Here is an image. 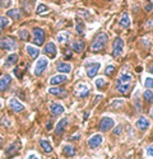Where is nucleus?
<instances>
[{
    "label": "nucleus",
    "instance_id": "39",
    "mask_svg": "<svg viewBox=\"0 0 153 159\" xmlns=\"http://www.w3.org/2000/svg\"><path fill=\"white\" fill-rule=\"evenodd\" d=\"M2 125H3V126H4V125H5V126H10V122H8V118H7L5 116L2 117Z\"/></svg>",
    "mask_w": 153,
    "mask_h": 159
},
{
    "label": "nucleus",
    "instance_id": "30",
    "mask_svg": "<svg viewBox=\"0 0 153 159\" xmlns=\"http://www.w3.org/2000/svg\"><path fill=\"white\" fill-rule=\"evenodd\" d=\"M69 37H70V33H69V32H61V33L58 34V41H59V42L68 41Z\"/></svg>",
    "mask_w": 153,
    "mask_h": 159
},
{
    "label": "nucleus",
    "instance_id": "38",
    "mask_svg": "<svg viewBox=\"0 0 153 159\" xmlns=\"http://www.w3.org/2000/svg\"><path fill=\"white\" fill-rule=\"evenodd\" d=\"M147 155L153 158V145H149V147L147 148Z\"/></svg>",
    "mask_w": 153,
    "mask_h": 159
},
{
    "label": "nucleus",
    "instance_id": "27",
    "mask_svg": "<svg viewBox=\"0 0 153 159\" xmlns=\"http://www.w3.org/2000/svg\"><path fill=\"white\" fill-rule=\"evenodd\" d=\"M17 61H18V55H17V54H12V55H9V56L7 57L5 66H7V68H8V66H12V65L17 64Z\"/></svg>",
    "mask_w": 153,
    "mask_h": 159
},
{
    "label": "nucleus",
    "instance_id": "51",
    "mask_svg": "<svg viewBox=\"0 0 153 159\" xmlns=\"http://www.w3.org/2000/svg\"><path fill=\"white\" fill-rule=\"evenodd\" d=\"M0 143H2V138H0Z\"/></svg>",
    "mask_w": 153,
    "mask_h": 159
},
{
    "label": "nucleus",
    "instance_id": "29",
    "mask_svg": "<svg viewBox=\"0 0 153 159\" xmlns=\"http://www.w3.org/2000/svg\"><path fill=\"white\" fill-rule=\"evenodd\" d=\"M63 152H64V154H65L67 157H73V155L75 154L74 147H73V145H70V144L65 145V147H64V148H63Z\"/></svg>",
    "mask_w": 153,
    "mask_h": 159
},
{
    "label": "nucleus",
    "instance_id": "14",
    "mask_svg": "<svg viewBox=\"0 0 153 159\" xmlns=\"http://www.w3.org/2000/svg\"><path fill=\"white\" fill-rule=\"evenodd\" d=\"M21 149V143L19 141H14V143H12L9 147H8V149H7V153H5V155H7V158H10V157H13L16 153H18V150Z\"/></svg>",
    "mask_w": 153,
    "mask_h": 159
},
{
    "label": "nucleus",
    "instance_id": "15",
    "mask_svg": "<svg viewBox=\"0 0 153 159\" xmlns=\"http://www.w3.org/2000/svg\"><path fill=\"white\" fill-rule=\"evenodd\" d=\"M44 51H45V54L49 55L50 57H55V56L58 55V47H56V45H55L54 42H49V43H46Z\"/></svg>",
    "mask_w": 153,
    "mask_h": 159
},
{
    "label": "nucleus",
    "instance_id": "33",
    "mask_svg": "<svg viewBox=\"0 0 153 159\" xmlns=\"http://www.w3.org/2000/svg\"><path fill=\"white\" fill-rule=\"evenodd\" d=\"M9 24H10V22H9L8 18H5V17H0V28H5V27H8Z\"/></svg>",
    "mask_w": 153,
    "mask_h": 159
},
{
    "label": "nucleus",
    "instance_id": "50",
    "mask_svg": "<svg viewBox=\"0 0 153 159\" xmlns=\"http://www.w3.org/2000/svg\"><path fill=\"white\" fill-rule=\"evenodd\" d=\"M0 33H2V28H0Z\"/></svg>",
    "mask_w": 153,
    "mask_h": 159
},
{
    "label": "nucleus",
    "instance_id": "18",
    "mask_svg": "<svg viewBox=\"0 0 153 159\" xmlns=\"http://www.w3.org/2000/svg\"><path fill=\"white\" fill-rule=\"evenodd\" d=\"M49 92H50V94L56 96V97H59V98L67 97V90L64 89V88H59L58 85H56V87H53V88H50Z\"/></svg>",
    "mask_w": 153,
    "mask_h": 159
},
{
    "label": "nucleus",
    "instance_id": "43",
    "mask_svg": "<svg viewBox=\"0 0 153 159\" xmlns=\"http://www.w3.org/2000/svg\"><path fill=\"white\" fill-rule=\"evenodd\" d=\"M144 8H146V11H152V10H153V4L149 3V4H147Z\"/></svg>",
    "mask_w": 153,
    "mask_h": 159
},
{
    "label": "nucleus",
    "instance_id": "47",
    "mask_svg": "<svg viewBox=\"0 0 153 159\" xmlns=\"http://www.w3.org/2000/svg\"><path fill=\"white\" fill-rule=\"evenodd\" d=\"M28 159H38V157H36L35 154H31V155L28 157Z\"/></svg>",
    "mask_w": 153,
    "mask_h": 159
},
{
    "label": "nucleus",
    "instance_id": "32",
    "mask_svg": "<svg viewBox=\"0 0 153 159\" xmlns=\"http://www.w3.org/2000/svg\"><path fill=\"white\" fill-rule=\"evenodd\" d=\"M144 87H146L147 89H152V88H153V78L147 76V78L144 79Z\"/></svg>",
    "mask_w": 153,
    "mask_h": 159
},
{
    "label": "nucleus",
    "instance_id": "11",
    "mask_svg": "<svg viewBox=\"0 0 153 159\" xmlns=\"http://www.w3.org/2000/svg\"><path fill=\"white\" fill-rule=\"evenodd\" d=\"M9 108L14 112H22L24 110V106L17 98H10L9 99Z\"/></svg>",
    "mask_w": 153,
    "mask_h": 159
},
{
    "label": "nucleus",
    "instance_id": "36",
    "mask_svg": "<svg viewBox=\"0 0 153 159\" xmlns=\"http://www.w3.org/2000/svg\"><path fill=\"white\" fill-rule=\"evenodd\" d=\"M46 10H47V7L45 4H40L37 7V9H36V13H37V14H42V13L46 11Z\"/></svg>",
    "mask_w": 153,
    "mask_h": 159
},
{
    "label": "nucleus",
    "instance_id": "23",
    "mask_svg": "<svg viewBox=\"0 0 153 159\" xmlns=\"http://www.w3.org/2000/svg\"><path fill=\"white\" fill-rule=\"evenodd\" d=\"M84 47H86L84 42H83V41H78V39H76L75 42H73V45H72L73 51H74V52H78V54H81V52H83Z\"/></svg>",
    "mask_w": 153,
    "mask_h": 159
},
{
    "label": "nucleus",
    "instance_id": "31",
    "mask_svg": "<svg viewBox=\"0 0 153 159\" xmlns=\"http://www.w3.org/2000/svg\"><path fill=\"white\" fill-rule=\"evenodd\" d=\"M143 98H144L147 102H153V92H152L151 89L144 90V93H143Z\"/></svg>",
    "mask_w": 153,
    "mask_h": 159
},
{
    "label": "nucleus",
    "instance_id": "24",
    "mask_svg": "<svg viewBox=\"0 0 153 159\" xmlns=\"http://www.w3.org/2000/svg\"><path fill=\"white\" fill-rule=\"evenodd\" d=\"M95 85H96L97 89H105L107 87V80H106L105 78L100 76V78H97L96 80H95Z\"/></svg>",
    "mask_w": 153,
    "mask_h": 159
},
{
    "label": "nucleus",
    "instance_id": "52",
    "mask_svg": "<svg viewBox=\"0 0 153 159\" xmlns=\"http://www.w3.org/2000/svg\"><path fill=\"white\" fill-rule=\"evenodd\" d=\"M110 2H114V0H110Z\"/></svg>",
    "mask_w": 153,
    "mask_h": 159
},
{
    "label": "nucleus",
    "instance_id": "34",
    "mask_svg": "<svg viewBox=\"0 0 153 159\" xmlns=\"http://www.w3.org/2000/svg\"><path fill=\"white\" fill-rule=\"evenodd\" d=\"M19 38L23 39V41H27V38H28V31L27 30H21L19 31Z\"/></svg>",
    "mask_w": 153,
    "mask_h": 159
},
{
    "label": "nucleus",
    "instance_id": "4",
    "mask_svg": "<svg viewBox=\"0 0 153 159\" xmlns=\"http://www.w3.org/2000/svg\"><path fill=\"white\" fill-rule=\"evenodd\" d=\"M47 65H49V59L45 57V56H41V57H38V60L36 61L35 64V69H33V74L36 76H40L42 75V73L46 70L47 68Z\"/></svg>",
    "mask_w": 153,
    "mask_h": 159
},
{
    "label": "nucleus",
    "instance_id": "2",
    "mask_svg": "<svg viewBox=\"0 0 153 159\" xmlns=\"http://www.w3.org/2000/svg\"><path fill=\"white\" fill-rule=\"evenodd\" d=\"M109 41V34L106 32H101L96 36V38L93 39V42L91 45V51L93 52H97V51H101V50H104L106 43Z\"/></svg>",
    "mask_w": 153,
    "mask_h": 159
},
{
    "label": "nucleus",
    "instance_id": "21",
    "mask_svg": "<svg viewBox=\"0 0 153 159\" xmlns=\"http://www.w3.org/2000/svg\"><path fill=\"white\" fill-rule=\"evenodd\" d=\"M119 24L121 25V27H124V28H130L132 20H130V17H129L128 13H124V14L121 16V18L119 20Z\"/></svg>",
    "mask_w": 153,
    "mask_h": 159
},
{
    "label": "nucleus",
    "instance_id": "40",
    "mask_svg": "<svg viewBox=\"0 0 153 159\" xmlns=\"http://www.w3.org/2000/svg\"><path fill=\"white\" fill-rule=\"evenodd\" d=\"M135 107L138 108V111H139V112L142 111V104H140V102H139V98H137V99H135Z\"/></svg>",
    "mask_w": 153,
    "mask_h": 159
},
{
    "label": "nucleus",
    "instance_id": "19",
    "mask_svg": "<svg viewBox=\"0 0 153 159\" xmlns=\"http://www.w3.org/2000/svg\"><path fill=\"white\" fill-rule=\"evenodd\" d=\"M68 118L65 117V118H63V120H60L58 124H56V127H55V135H61L63 132H64V130H65V127H67V125H68Z\"/></svg>",
    "mask_w": 153,
    "mask_h": 159
},
{
    "label": "nucleus",
    "instance_id": "10",
    "mask_svg": "<svg viewBox=\"0 0 153 159\" xmlns=\"http://www.w3.org/2000/svg\"><path fill=\"white\" fill-rule=\"evenodd\" d=\"M102 141H104V138H102V135L96 134V135H93L91 139L88 140V147L91 148V149H96V148H98L100 145L102 144Z\"/></svg>",
    "mask_w": 153,
    "mask_h": 159
},
{
    "label": "nucleus",
    "instance_id": "12",
    "mask_svg": "<svg viewBox=\"0 0 153 159\" xmlns=\"http://www.w3.org/2000/svg\"><path fill=\"white\" fill-rule=\"evenodd\" d=\"M68 80V76L65 74H59V75H54L50 78V84L51 85H59V84H63Z\"/></svg>",
    "mask_w": 153,
    "mask_h": 159
},
{
    "label": "nucleus",
    "instance_id": "26",
    "mask_svg": "<svg viewBox=\"0 0 153 159\" xmlns=\"http://www.w3.org/2000/svg\"><path fill=\"white\" fill-rule=\"evenodd\" d=\"M75 28H76V32H78L79 34H83V33H84V28H86L84 22L78 18V19L75 20Z\"/></svg>",
    "mask_w": 153,
    "mask_h": 159
},
{
    "label": "nucleus",
    "instance_id": "22",
    "mask_svg": "<svg viewBox=\"0 0 153 159\" xmlns=\"http://www.w3.org/2000/svg\"><path fill=\"white\" fill-rule=\"evenodd\" d=\"M26 50H27L28 55L32 59H36L38 56V54H40V50H38L36 46H32V45H27V46H26Z\"/></svg>",
    "mask_w": 153,
    "mask_h": 159
},
{
    "label": "nucleus",
    "instance_id": "1",
    "mask_svg": "<svg viewBox=\"0 0 153 159\" xmlns=\"http://www.w3.org/2000/svg\"><path fill=\"white\" fill-rule=\"evenodd\" d=\"M132 82H133V76L130 74H121L118 79V85H116V90L121 94H126L128 92L130 89V85H132Z\"/></svg>",
    "mask_w": 153,
    "mask_h": 159
},
{
    "label": "nucleus",
    "instance_id": "44",
    "mask_svg": "<svg viewBox=\"0 0 153 159\" xmlns=\"http://www.w3.org/2000/svg\"><path fill=\"white\" fill-rule=\"evenodd\" d=\"M120 104H123V99H120V102H115L112 104V107H118V106H120Z\"/></svg>",
    "mask_w": 153,
    "mask_h": 159
},
{
    "label": "nucleus",
    "instance_id": "3",
    "mask_svg": "<svg viewBox=\"0 0 153 159\" xmlns=\"http://www.w3.org/2000/svg\"><path fill=\"white\" fill-rule=\"evenodd\" d=\"M84 69H86V73L89 78H95L97 75V73L100 71V69H101V62L95 61L93 59H91V60L84 62Z\"/></svg>",
    "mask_w": 153,
    "mask_h": 159
},
{
    "label": "nucleus",
    "instance_id": "8",
    "mask_svg": "<svg viewBox=\"0 0 153 159\" xmlns=\"http://www.w3.org/2000/svg\"><path fill=\"white\" fill-rule=\"evenodd\" d=\"M45 42V31L42 28L33 30V43L36 46H42Z\"/></svg>",
    "mask_w": 153,
    "mask_h": 159
},
{
    "label": "nucleus",
    "instance_id": "25",
    "mask_svg": "<svg viewBox=\"0 0 153 159\" xmlns=\"http://www.w3.org/2000/svg\"><path fill=\"white\" fill-rule=\"evenodd\" d=\"M7 16L13 18V19H16V20H18V19H21V11H19V9H9L7 11Z\"/></svg>",
    "mask_w": 153,
    "mask_h": 159
},
{
    "label": "nucleus",
    "instance_id": "13",
    "mask_svg": "<svg viewBox=\"0 0 153 159\" xmlns=\"http://www.w3.org/2000/svg\"><path fill=\"white\" fill-rule=\"evenodd\" d=\"M135 126L140 130V131H146L149 126H151V122H149V120L147 117H144V116H140L139 118H138V121L135 122Z\"/></svg>",
    "mask_w": 153,
    "mask_h": 159
},
{
    "label": "nucleus",
    "instance_id": "7",
    "mask_svg": "<svg viewBox=\"0 0 153 159\" xmlns=\"http://www.w3.org/2000/svg\"><path fill=\"white\" fill-rule=\"evenodd\" d=\"M89 85L88 84H84V83H81L75 87V90H74V94L78 97V98H86L88 97L89 94Z\"/></svg>",
    "mask_w": 153,
    "mask_h": 159
},
{
    "label": "nucleus",
    "instance_id": "42",
    "mask_svg": "<svg viewBox=\"0 0 153 159\" xmlns=\"http://www.w3.org/2000/svg\"><path fill=\"white\" fill-rule=\"evenodd\" d=\"M13 71H14V74H16V75H17L19 79L22 78V74H21V69H19V68H16V69L13 70Z\"/></svg>",
    "mask_w": 153,
    "mask_h": 159
},
{
    "label": "nucleus",
    "instance_id": "9",
    "mask_svg": "<svg viewBox=\"0 0 153 159\" xmlns=\"http://www.w3.org/2000/svg\"><path fill=\"white\" fill-rule=\"evenodd\" d=\"M115 126V121H114V118H111V117H104L102 120L100 121V131H102V132H105V131H109V130H111L112 127Z\"/></svg>",
    "mask_w": 153,
    "mask_h": 159
},
{
    "label": "nucleus",
    "instance_id": "48",
    "mask_svg": "<svg viewBox=\"0 0 153 159\" xmlns=\"http://www.w3.org/2000/svg\"><path fill=\"white\" fill-rule=\"evenodd\" d=\"M2 107H3V103H2V101H0V110H2Z\"/></svg>",
    "mask_w": 153,
    "mask_h": 159
},
{
    "label": "nucleus",
    "instance_id": "17",
    "mask_svg": "<svg viewBox=\"0 0 153 159\" xmlns=\"http://www.w3.org/2000/svg\"><path fill=\"white\" fill-rule=\"evenodd\" d=\"M50 111L54 116H60L64 113L65 108H64V106H61L60 103H51L50 104Z\"/></svg>",
    "mask_w": 153,
    "mask_h": 159
},
{
    "label": "nucleus",
    "instance_id": "53",
    "mask_svg": "<svg viewBox=\"0 0 153 159\" xmlns=\"http://www.w3.org/2000/svg\"><path fill=\"white\" fill-rule=\"evenodd\" d=\"M84 159H87V158H84Z\"/></svg>",
    "mask_w": 153,
    "mask_h": 159
},
{
    "label": "nucleus",
    "instance_id": "20",
    "mask_svg": "<svg viewBox=\"0 0 153 159\" xmlns=\"http://www.w3.org/2000/svg\"><path fill=\"white\" fill-rule=\"evenodd\" d=\"M56 69L61 74H69L72 71V64H69V62H59L58 66H56Z\"/></svg>",
    "mask_w": 153,
    "mask_h": 159
},
{
    "label": "nucleus",
    "instance_id": "35",
    "mask_svg": "<svg viewBox=\"0 0 153 159\" xmlns=\"http://www.w3.org/2000/svg\"><path fill=\"white\" fill-rule=\"evenodd\" d=\"M114 73H115V66H114V65H109L107 68H106V70H105V74H106L107 76H111Z\"/></svg>",
    "mask_w": 153,
    "mask_h": 159
},
{
    "label": "nucleus",
    "instance_id": "16",
    "mask_svg": "<svg viewBox=\"0 0 153 159\" xmlns=\"http://www.w3.org/2000/svg\"><path fill=\"white\" fill-rule=\"evenodd\" d=\"M10 83H12L10 75H8V74L3 75L2 78H0V92H5V90L9 88Z\"/></svg>",
    "mask_w": 153,
    "mask_h": 159
},
{
    "label": "nucleus",
    "instance_id": "5",
    "mask_svg": "<svg viewBox=\"0 0 153 159\" xmlns=\"http://www.w3.org/2000/svg\"><path fill=\"white\" fill-rule=\"evenodd\" d=\"M124 47H125V43L123 41V38L116 37L115 38V41L112 42V56L114 57L121 56L123 52H124Z\"/></svg>",
    "mask_w": 153,
    "mask_h": 159
},
{
    "label": "nucleus",
    "instance_id": "46",
    "mask_svg": "<svg viewBox=\"0 0 153 159\" xmlns=\"http://www.w3.org/2000/svg\"><path fill=\"white\" fill-rule=\"evenodd\" d=\"M51 126H53V121H49V124H47L46 129H47V130H51Z\"/></svg>",
    "mask_w": 153,
    "mask_h": 159
},
{
    "label": "nucleus",
    "instance_id": "37",
    "mask_svg": "<svg viewBox=\"0 0 153 159\" xmlns=\"http://www.w3.org/2000/svg\"><path fill=\"white\" fill-rule=\"evenodd\" d=\"M10 4H12V0H2L0 2V7L2 8H8L10 7Z\"/></svg>",
    "mask_w": 153,
    "mask_h": 159
},
{
    "label": "nucleus",
    "instance_id": "6",
    "mask_svg": "<svg viewBox=\"0 0 153 159\" xmlns=\"http://www.w3.org/2000/svg\"><path fill=\"white\" fill-rule=\"evenodd\" d=\"M18 45L16 42V39H13L12 37H4L3 39H0V48L7 50V51H14L17 50Z\"/></svg>",
    "mask_w": 153,
    "mask_h": 159
},
{
    "label": "nucleus",
    "instance_id": "28",
    "mask_svg": "<svg viewBox=\"0 0 153 159\" xmlns=\"http://www.w3.org/2000/svg\"><path fill=\"white\" fill-rule=\"evenodd\" d=\"M40 145H41V148L44 149L45 153H51L53 152V147H51V144L47 140H40Z\"/></svg>",
    "mask_w": 153,
    "mask_h": 159
},
{
    "label": "nucleus",
    "instance_id": "49",
    "mask_svg": "<svg viewBox=\"0 0 153 159\" xmlns=\"http://www.w3.org/2000/svg\"><path fill=\"white\" fill-rule=\"evenodd\" d=\"M151 115H152V117H153V108H152V112H151Z\"/></svg>",
    "mask_w": 153,
    "mask_h": 159
},
{
    "label": "nucleus",
    "instance_id": "41",
    "mask_svg": "<svg viewBox=\"0 0 153 159\" xmlns=\"http://www.w3.org/2000/svg\"><path fill=\"white\" fill-rule=\"evenodd\" d=\"M121 130H123V126L116 127V129H115V131H114V134H115V135H120V134H121Z\"/></svg>",
    "mask_w": 153,
    "mask_h": 159
},
{
    "label": "nucleus",
    "instance_id": "45",
    "mask_svg": "<svg viewBox=\"0 0 153 159\" xmlns=\"http://www.w3.org/2000/svg\"><path fill=\"white\" fill-rule=\"evenodd\" d=\"M148 73H151V74H153V64H151V65L148 66Z\"/></svg>",
    "mask_w": 153,
    "mask_h": 159
}]
</instances>
